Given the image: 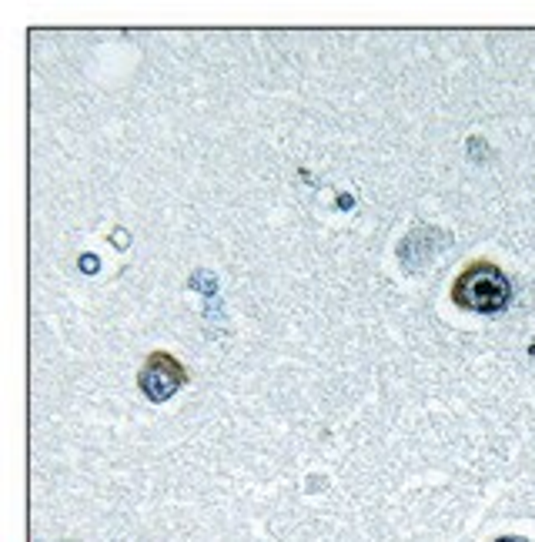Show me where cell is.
Segmentation results:
<instances>
[{
    "mask_svg": "<svg viewBox=\"0 0 535 542\" xmlns=\"http://www.w3.org/2000/svg\"><path fill=\"white\" fill-rule=\"evenodd\" d=\"M452 302L465 311H479V315H495L505 311L512 302V285L508 275L489 258H475L468 262L452 281Z\"/></svg>",
    "mask_w": 535,
    "mask_h": 542,
    "instance_id": "obj_1",
    "label": "cell"
},
{
    "mask_svg": "<svg viewBox=\"0 0 535 542\" xmlns=\"http://www.w3.org/2000/svg\"><path fill=\"white\" fill-rule=\"evenodd\" d=\"M191 382V372L181 365L178 355H171V351H151L148 359H144V365H141L138 372V389L151 399L154 405L167 402L171 395L178 389H184Z\"/></svg>",
    "mask_w": 535,
    "mask_h": 542,
    "instance_id": "obj_2",
    "label": "cell"
}]
</instances>
